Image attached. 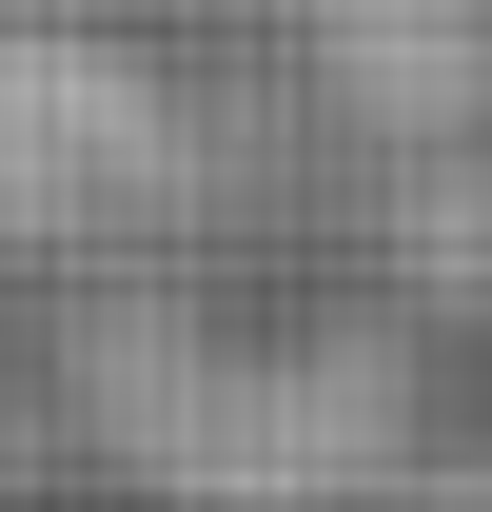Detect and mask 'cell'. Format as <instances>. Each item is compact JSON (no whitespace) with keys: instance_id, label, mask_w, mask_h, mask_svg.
<instances>
[{"instance_id":"1","label":"cell","mask_w":492,"mask_h":512,"mask_svg":"<svg viewBox=\"0 0 492 512\" xmlns=\"http://www.w3.org/2000/svg\"><path fill=\"white\" fill-rule=\"evenodd\" d=\"M99 453L158 512H355L414 453V375L374 335H197V316H119L79 355Z\"/></svg>"},{"instance_id":"2","label":"cell","mask_w":492,"mask_h":512,"mask_svg":"<svg viewBox=\"0 0 492 512\" xmlns=\"http://www.w3.org/2000/svg\"><path fill=\"white\" fill-rule=\"evenodd\" d=\"M178 178V138L138 119L119 60H0V217L20 237H119Z\"/></svg>"},{"instance_id":"3","label":"cell","mask_w":492,"mask_h":512,"mask_svg":"<svg viewBox=\"0 0 492 512\" xmlns=\"http://www.w3.org/2000/svg\"><path fill=\"white\" fill-rule=\"evenodd\" d=\"M355 512H492V434H453V453H394Z\"/></svg>"}]
</instances>
